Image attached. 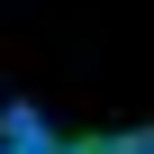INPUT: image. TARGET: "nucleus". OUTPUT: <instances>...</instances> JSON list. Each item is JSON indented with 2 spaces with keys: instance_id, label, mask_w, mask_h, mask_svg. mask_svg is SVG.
<instances>
[{
  "instance_id": "nucleus-1",
  "label": "nucleus",
  "mask_w": 154,
  "mask_h": 154,
  "mask_svg": "<svg viewBox=\"0 0 154 154\" xmlns=\"http://www.w3.org/2000/svg\"><path fill=\"white\" fill-rule=\"evenodd\" d=\"M0 136H9V145H54V136H45V118H36L27 100H9V109H0Z\"/></svg>"
},
{
  "instance_id": "nucleus-2",
  "label": "nucleus",
  "mask_w": 154,
  "mask_h": 154,
  "mask_svg": "<svg viewBox=\"0 0 154 154\" xmlns=\"http://www.w3.org/2000/svg\"><path fill=\"white\" fill-rule=\"evenodd\" d=\"M118 154H154V136L145 127H118Z\"/></svg>"
},
{
  "instance_id": "nucleus-3",
  "label": "nucleus",
  "mask_w": 154,
  "mask_h": 154,
  "mask_svg": "<svg viewBox=\"0 0 154 154\" xmlns=\"http://www.w3.org/2000/svg\"><path fill=\"white\" fill-rule=\"evenodd\" d=\"M0 154H54V145H0Z\"/></svg>"
}]
</instances>
